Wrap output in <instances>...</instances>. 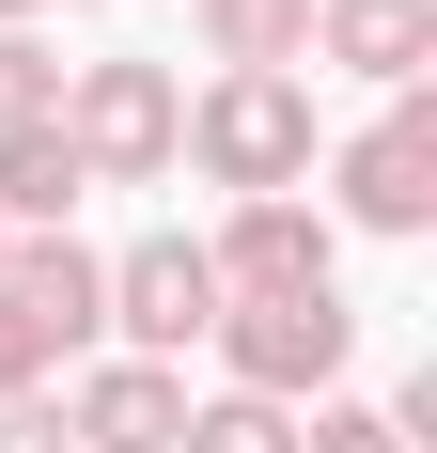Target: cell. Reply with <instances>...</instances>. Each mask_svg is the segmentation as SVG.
Segmentation results:
<instances>
[{
    "label": "cell",
    "instance_id": "cell-1",
    "mask_svg": "<svg viewBox=\"0 0 437 453\" xmlns=\"http://www.w3.org/2000/svg\"><path fill=\"white\" fill-rule=\"evenodd\" d=\"M172 173H203L218 203H297L312 188V79H203Z\"/></svg>",
    "mask_w": 437,
    "mask_h": 453
},
{
    "label": "cell",
    "instance_id": "cell-2",
    "mask_svg": "<svg viewBox=\"0 0 437 453\" xmlns=\"http://www.w3.org/2000/svg\"><path fill=\"white\" fill-rule=\"evenodd\" d=\"M63 141H79L94 188H157L188 141V79L141 63V47H94V63H63Z\"/></svg>",
    "mask_w": 437,
    "mask_h": 453
},
{
    "label": "cell",
    "instance_id": "cell-3",
    "mask_svg": "<svg viewBox=\"0 0 437 453\" xmlns=\"http://www.w3.org/2000/svg\"><path fill=\"white\" fill-rule=\"evenodd\" d=\"M203 344H218V391H250V407H328L344 360H359V313H344V281H328V297H234Z\"/></svg>",
    "mask_w": 437,
    "mask_h": 453
},
{
    "label": "cell",
    "instance_id": "cell-4",
    "mask_svg": "<svg viewBox=\"0 0 437 453\" xmlns=\"http://www.w3.org/2000/svg\"><path fill=\"white\" fill-rule=\"evenodd\" d=\"M218 328V266H203V234H126L110 250V360H172Z\"/></svg>",
    "mask_w": 437,
    "mask_h": 453
},
{
    "label": "cell",
    "instance_id": "cell-5",
    "mask_svg": "<svg viewBox=\"0 0 437 453\" xmlns=\"http://www.w3.org/2000/svg\"><path fill=\"white\" fill-rule=\"evenodd\" d=\"M328 188H344L328 234H344V219L359 234H437V94H391V110L328 157Z\"/></svg>",
    "mask_w": 437,
    "mask_h": 453
},
{
    "label": "cell",
    "instance_id": "cell-6",
    "mask_svg": "<svg viewBox=\"0 0 437 453\" xmlns=\"http://www.w3.org/2000/svg\"><path fill=\"white\" fill-rule=\"evenodd\" d=\"M63 453H172L188 438V375L172 360H110V344H94L79 375H63Z\"/></svg>",
    "mask_w": 437,
    "mask_h": 453
},
{
    "label": "cell",
    "instance_id": "cell-7",
    "mask_svg": "<svg viewBox=\"0 0 437 453\" xmlns=\"http://www.w3.org/2000/svg\"><path fill=\"white\" fill-rule=\"evenodd\" d=\"M203 266H218V313H234V297H328L344 234H328V203H234V219L203 234Z\"/></svg>",
    "mask_w": 437,
    "mask_h": 453
},
{
    "label": "cell",
    "instance_id": "cell-8",
    "mask_svg": "<svg viewBox=\"0 0 437 453\" xmlns=\"http://www.w3.org/2000/svg\"><path fill=\"white\" fill-rule=\"evenodd\" d=\"M0 313L47 344V375H63V360H94V344H110V250H79V234H16Z\"/></svg>",
    "mask_w": 437,
    "mask_h": 453
},
{
    "label": "cell",
    "instance_id": "cell-9",
    "mask_svg": "<svg viewBox=\"0 0 437 453\" xmlns=\"http://www.w3.org/2000/svg\"><path fill=\"white\" fill-rule=\"evenodd\" d=\"M312 63H344V79H375V94H422L437 0H312Z\"/></svg>",
    "mask_w": 437,
    "mask_h": 453
},
{
    "label": "cell",
    "instance_id": "cell-10",
    "mask_svg": "<svg viewBox=\"0 0 437 453\" xmlns=\"http://www.w3.org/2000/svg\"><path fill=\"white\" fill-rule=\"evenodd\" d=\"M188 16H203L218 79H297L312 63V0H188Z\"/></svg>",
    "mask_w": 437,
    "mask_h": 453
},
{
    "label": "cell",
    "instance_id": "cell-11",
    "mask_svg": "<svg viewBox=\"0 0 437 453\" xmlns=\"http://www.w3.org/2000/svg\"><path fill=\"white\" fill-rule=\"evenodd\" d=\"M79 141H63V110H47V126H16V141H0V234H63V219H79Z\"/></svg>",
    "mask_w": 437,
    "mask_h": 453
},
{
    "label": "cell",
    "instance_id": "cell-12",
    "mask_svg": "<svg viewBox=\"0 0 437 453\" xmlns=\"http://www.w3.org/2000/svg\"><path fill=\"white\" fill-rule=\"evenodd\" d=\"M172 453H297V407H250V391H188Z\"/></svg>",
    "mask_w": 437,
    "mask_h": 453
},
{
    "label": "cell",
    "instance_id": "cell-13",
    "mask_svg": "<svg viewBox=\"0 0 437 453\" xmlns=\"http://www.w3.org/2000/svg\"><path fill=\"white\" fill-rule=\"evenodd\" d=\"M47 110H63V47H47V32H0V141L47 126Z\"/></svg>",
    "mask_w": 437,
    "mask_h": 453
},
{
    "label": "cell",
    "instance_id": "cell-14",
    "mask_svg": "<svg viewBox=\"0 0 437 453\" xmlns=\"http://www.w3.org/2000/svg\"><path fill=\"white\" fill-rule=\"evenodd\" d=\"M297 453H406V438H391V407H344L328 391V407H297Z\"/></svg>",
    "mask_w": 437,
    "mask_h": 453
},
{
    "label": "cell",
    "instance_id": "cell-15",
    "mask_svg": "<svg viewBox=\"0 0 437 453\" xmlns=\"http://www.w3.org/2000/svg\"><path fill=\"white\" fill-rule=\"evenodd\" d=\"M32 391H47V344H32L16 313H0V407H32Z\"/></svg>",
    "mask_w": 437,
    "mask_h": 453
},
{
    "label": "cell",
    "instance_id": "cell-16",
    "mask_svg": "<svg viewBox=\"0 0 437 453\" xmlns=\"http://www.w3.org/2000/svg\"><path fill=\"white\" fill-rule=\"evenodd\" d=\"M0 453H63V422H47V391H32V407H0Z\"/></svg>",
    "mask_w": 437,
    "mask_h": 453
},
{
    "label": "cell",
    "instance_id": "cell-17",
    "mask_svg": "<svg viewBox=\"0 0 437 453\" xmlns=\"http://www.w3.org/2000/svg\"><path fill=\"white\" fill-rule=\"evenodd\" d=\"M0 32H32V0H0Z\"/></svg>",
    "mask_w": 437,
    "mask_h": 453
},
{
    "label": "cell",
    "instance_id": "cell-18",
    "mask_svg": "<svg viewBox=\"0 0 437 453\" xmlns=\"http://www.w3.org/2000/svg\"><path fill=\"white\" fill-rule=\"evenodd\" d=\"M0 266H16V234H0Z\"/></svg>",
    "mask_w": 437,
    "mask_h": 453
}]
</instances>
